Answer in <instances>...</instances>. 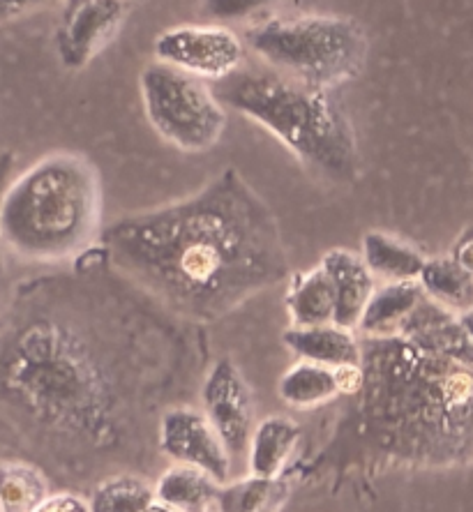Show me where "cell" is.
<instances>
[{"mask_svg": "<svg viewBox=\"0 0 473 512\" xmlns=\"http://www.w3.org/2000/svg\"><path fill=\"white\" fill-rule=\"evenodd\" d=\"M275 3L280 0H201V10L208 19L224 24V21L250 19Z\"/></svg>", "mask_w": 473, "mask_h": 512, "instance_id": "obj_24", "label": "cell"}, {"mask_svg": "<svg viewBox=\"0 0 473 512\" xmlns=\"http://www.w3.org/2000/svg\"><path fill=\"white\" fill-rule=\"evenodd\" d=\"M33 512H90V506L88 501L81 499L79 494L58 492V494H51L49 499Z\"/></svg>", "mask_w": 473, "mask_h": 512, "instance_id": "obj_26", "label": "cell"}, {"mask_svg": "<svg viewBox=\"0 0 473 512\" xmlns=\"http://www.w3.org/2000/svg\"><path fill=\"white\" fill-rule=\"evenodd\" d=\"M58 0H0V21L21 17V14L56 5Z\"/></svg>", "mask_w": 473, "mask_h": 512, "instance_id": "obj_27", "label": "cell"}, {"mask_svg": "<svg viewBox=\"0 0 473 512\" xmlns=\"http://www.w3.org/2000/svg\"><path fill=\"white\" fill-rule=\"evenodd\" d=\"M157 501L155 487L134 473H114L97 483L90 512H146Z\"/></svg>", "mask_w": 473, "mask_h": 512, "instance_id": "obj_23", "label": "cell"}, {"mask_svg": "<svg viewBox=\"0 0 473 512\" xmlns=\"http://www.w3.org/2000/svg\"><path fill=\"white\" fill-rule=\"evenodd\" d=\"M287 307L296 328L335 323V296L326 270L317 266L291 277Z\"/></svg>", "mask_w": 473, "mask_h": 512, "instance_id": "obj_18", "label": "cell"}, {"mask_svg": "<svg viewBox=\"0 0 473 512\" xmlns=\"http://www.w3.org/2000/svg\"><path fill=\"white\" fill-rule=\"evenodd\" d=\"M300 441V425L289 416H268L254 427L247 464L252 476H280Z\"/></svg>", "mask_w": 473, "mask_h": 512, "instance_id": "obj_15", "label": "cell"}, {"mask_svg": "<svg viewBox=\"0 0 473 512\" xmlns=\"http://www.w3.org/2000/svg\"><path fill=\"white\" fill-rule=\"evenodd\" d=\"M277 393H280L284 404L294 406V409H314V406H321L342 395L333 367L307 363V360H300L284 372Z\"/></svg>", "mask_w": 473, "mask_h": 512, "instance_id": "obj_22", "label": "cell"}, {"mask_svg": "<svg viewBox=\"0 0 473 512\" xmlns=\"http://www.w3.org/2000/svg\"><path fill=\"white\" fill-rule=\"evenodd\" d=\"M282 340L284 346L300 360L333 367V370L360 365V360H363V346L354 337V330L340 328L335 323L312 328L291 326Z\"/></svg>", "mask_w": 473, "mask_h": 512, "instance_id": "obj_13", "label": "cell"}, {"mask_svg": "<svg viewBox=\"0 0 473 512\" xmlns=\"http://www.w3.org/2000/svg\"><path fill=\"white\" fill-rule=\"evenodd\" d=\"M360 346L374 443L423 466L473 462V310L455 314L425 293L400 333Z\"/></svg>", "mask_w": 473, "mask_h": 512, "instance_id": "obj_3", "label": "cell"}, {"mask_svg": "<svg viewBox=\"0 0 473 512\" xmlns=\"http://www.w3.org/2000/svg\"><path fill=\"white\" fill-rule=\"evenodd\" d=\"M213 90L224 107L259 123L305 167L335 183L358 178L354 127L328 90L307 86L268 65H243L231 77L215 81Z\"/></svg>", "mask_w": 473, "mask_h": 512, "instance_id": "obj_5", "label": "cell"}, {"mask_svg": "<svg viewBox=\"0 0 473 512\" xmlns=\"http://www.w3.org/2000/svg\"><path fill=\"white\" fill-rule=\"evenodd\" d=\"M102 252L116 273L190 323L222 319L291 273L273 210L236 169L183 201L120 217L102 233Z\"/></svg>", "mask_w": 473, "mask_h": 512, "instance_id": "obj_2", "label": "cell"}, {"mask_svg": "<svg viewBox=\"0 0 473 512\" xmlns=\"http://www.w3.org/2000/svg\"><path fill=\"white\" fill-rule=\"evenodd\" d=\"M450 256H453L464 270H469L473 275V227L464 229L460 236H457L453 250H450Z\"/></svg>", "mask_w": 473, "mask_h": 512, "instance_id": "obj_28", "label": "cell"}, {"mask_svg": "<svg viewBox=\"0 0 473 512\" xmlns=\"http://www.w3.org/2000/svg\"><path fill=\"white\" fill-rule=\"evenodd\" d=\"M326 270L330 286L335 296V326L354 330L358 328L367 303H370L374 291V275L367 268L363 256L351 250H330L319 263Z\"/></svg>", "mask_w": 473, "mask_h": 512, "instance_id": "obj_12", "label": "cell"}, {"mask_svg": "<svg viewBox=\"0 0 473 512\" xmlns=\"http://www.w3.org/2000/svg\"><path fill=\"white\" fill-rule=\"evenodd\" d=\"M245 44L275 72L319 90L356 79L370 51L365 28L340 14L268 19L247 30Z\"/></svg>", "mask_w": 473, "mask_h": 512, "instance_id": "obj_6", "label": "cell"}, {"mask_svg": "<svg viewBox=\"0 0 473 512\" xmlns=\"http://www.w3.org/2000/svg\"><path fill=\"white\" fill-rule=\"evenodd\" d=\"M425 291L420 282H386L367 303L358 330L365 337H390L400 333L404 321L414 314Z\"/></svg>", "mask_w": 473, "mask_h": 512, "instance_id": "obj_14", "label": "cell"}, {"mask_svg": "<svg viewBox=\"0 0 473 512\" xmlns=\"http://www.w3.org/2000/svg\"><path fill=\"white\" fill-rule=\"evenodd\" d=\"M102 222L100 176L86 157L54 153L10 180L0 199L7 252L33 263L84 256Z\"/></svg>", "mask_w": 473, "mask_h": 512, "instance_id": "obj_4", "label": "cell"}, {"mask_svg": "<svg viewBox=\"0 0 473 512\" xmlns=\"http://www.w3.org/2000/svg\"><path fill=\"white\" fill-rule=\"evenodd\" d=\"M201 411L222 436L231 457L247 455L254 432L252 390L229 358H220L201 383Z\"/></svg>", "mask_w": 473, "mask_h": 512, "instance_id": "obj_10", "label": "cell"}, {"mask_svg": "<svg viewBox=\"0 0 473 512\" xmlns=\"http://www.w3.org/2000/svg\"><path fill=\"white\" fill-rule=\"evenodd\" d=\"M51 496L44 471L26 459L0 462V512H33Z\"/></svg>", "mask_w": 473, "mask_h": 512, "instance_id": "obj_21", "label": "cell"}, {"mask_svg": "<svg viewBox=\"0 0 473 512\" xmlns=\"http://www.w3.org/2000/svg\"><path fill=\"white\" fill-rule=\"evenodd\" d=\"M220 485L222 483H217L204 469L190 464H174L157 478L155 496L164 506L180 512H213Z\"/></svg>", "mask_w": 473, "mask_h": 512, "instance_id": "obj_16", "label": "cell"}, {"mask_svg": "<svg viewBox=\"0 0 473 512\" xmlns=\"http://www.w3.org/2000/svg\"><path fill=\"white\" fill-rule=\"evenodd\" d=\"M157 450L174 464H190L210 473L217 483H229L231 453L204 411L194 406H169L157 423Z\"/></svg>", "mask_w": 473, "mask_h": 512, "instance_id": "obj_9", "label": "cell"}, {"mask_svg": "<svg viewBox=\"0 0 473 512\" xmlns=\"http://www.w3.org/2000/svg\"><path fill=\"white\" fill-rule=\"evenodd\" d=\"M178 316L109 266L40 277L0 316V443L26 462L130 459L146 386L183 351Z\"/></svg>", "mask_w": 473, "mask_h": 512, "instance_id": "obj_1", "label": "cell"}, {"mask_svg": "<svg viewBox=\"0 0 473 512\" xmlns=\"http://www.w3.org/2000/svg\"><path fill=\"white\" fill-rule=\"evenodd\" d=\"M130 12L127 0H65L56 49L67 70H81L109 47Z\"/></svg>", "mask_w": 473, "mask_h": 512, "instance_id": "obj_11", "label": "cell"}, {"mask_svg": "<svg viewBox=\"0 0 473 512\" xmlns=\"http://www.w3.org/2000/svg\"><path fill=\"white\" fill-rule=\"evenodd\" d=\"M146 512H180V510L171 508V506H164V503H160V501H155L153 506H150Z\"/></svg>", "mask_w": 473, "mask_h": 512, "instance_id": "obj_29", "label": "cell"}, {"mask_svg": "<svg viewBox=\"0 0 473 512\" xmlns=\"http://www.w3.org/2000/svg\"><path fill=\"white\" fill-rule=\"evenodd\" d=\"M363 261L374 277L386 282H416L427 259L414 245L384 231H370L363 236Z\"/></svg>", "mask_w": 473, "mask_h": 512, "instance_id": "obj_17", "label": "cell"}, {"mask_svg": "<svg viewBox=\"0 0 473 512\" xmlns=\"http://www.w3.org/2000/svg\"><path fill=\"white\" fill-rule=\"evenodd\" d=\"M418 282L427 296L446 310L455 314H467L473 310V275L464 270L453 256L427 259Z\"/></svg>", "mask_w": 473, "mask_h": 512, "instance_id": "obj_20", "label": "cell"}, {"mask_svg": "<svg viewBox=\"0 0 473 512\" xmlns=\"http://www.w3.org/2000/svg\"><path fill=\"white\" fill-rule=\"evenodd\" d=\"M12 169H14V155L0 153V199H3L5 187L10 185ZM12 296H14V286L10 280V266H7V247L3 243V238H0V316H3V312L7 310Z\"/></svg>", "mask_w": 473, "mask_h": 512, "instance_id": "obj_25", "label": "cell"}, {"mask_svg": "<svg viewBox=\"0 0 473 512\" xmlns=\"http://www.w3.org/2000/svg\"><path fill=\"white\" fill-rule=\"evenodd\" d=\"M155 60L204 81H222L245 65V42L231 28L176 26L155 37Z\"/></svg>", "mask_w": 473, "mask_h": 512, "instance_id": "obj_8", "label": "cell"}, {"mask_svg": "<svg viewBox=\"0 0 473 512\" xmlns=\"http://www.w3.org/2000/svg\"><path fill=\"white\" fill-rule=\"evenodd\" d=\"M141 100L148 123L185 153H204L222 139L227 111L204 79L164 63L141 72Z\"/></svg>", "mask_w": 473, "mask_h": 512, "instance_id": "obj_7", "label": "cell"}, {"mask_svg": "<svg viewBox=\"0 0 473 512\" xmlns=\"http://www.w3.org/2000/svg\"><path fill=\"white\" fill-rule=\"evenodd\" d=\"M291 496V483L282 476H247L220 485L213 512H280Z\"/></svg>", "mask_w": 473, "mask_h": 512, "instance_id": "obj_19", "label": "cell"}]
</instances>
